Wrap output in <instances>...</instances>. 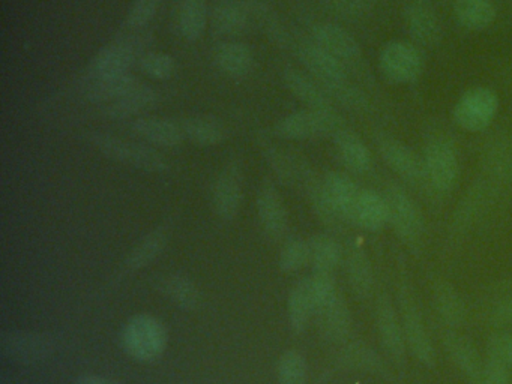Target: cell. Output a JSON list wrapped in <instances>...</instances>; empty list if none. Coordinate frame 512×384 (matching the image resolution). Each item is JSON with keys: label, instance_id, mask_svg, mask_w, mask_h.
Segmentation results:
<instances>
[{"label": "cell", "instance_id": "cell-1", "mask_svg": "<svg viewBox=\"0 0 512 384\" xmlns=\"http://www.w3.org/2000/svg\"><path fill=\"white\" fill-rule=\"evenodd\" d=\"M125 353L139 362L160 359L167 347V332L160 320L148 314L134 315L122 330Z\"/></svg>", "mask_w": 512, "mask_h": 384}, {"label": "cell", "instance_id": "cell-2", "mask_svg": "<svg viewBox=\"0 0 512 384\" xmlns=\"http://www.w3.org/2000/svg\"><path fill=\"white\" fill-rule=\"evenodd\" d=\"M424 164L428 185L434 192L446 194L457 185L460 162L454 144L445 135L428 138L424 149Z\"/></svg>", "mask_w": 512, "mask_h": 384}, {"label": "cell", "instance_id": "cell-3", "mask_svg": "<svg viewBox=\"0 0 512 384\" xmlns=\"http://www.w3.org/2000/svg\"><path fill=\"white\" fill-rule=\"evenodd\" d=\"M344 129V120L335 110L299 111L284 117L275 126V134L284 140H308V138L334 137Z\"/></svg>", "mask_w": 512, "mask_h": 384}, {"label": "cell", "instance_id": "cell-4", "mask_svg": "<svg viewBox=\"0 0 512 384\" xmlns=\"http://www.w3.org/2000/svg\"><path fill=\"white\" fill-rule=\"evenodd\" d=\"M385 198L389 207V224L406 245L418 246L424 236L425 222L416 201L397 183L388 185Z\"/></svg>", "mask_w": 512, "mask_h": 384}, {"label": "cell", "instance_id": "cell-5", "mask_svg": "<svg viewBox=\"0 0 512 384\" xmlns=\"http://www.w3.org/2000/svg\"><path fill=\"white\" fill-rule=\"evenodd\" d=\"M92 143L107 158L130 165L137 170L161 173L169 167L160 152L145 146V144L130 143V141L121 140V138L109 134L92 135Z\"/></svg>", "mask_w": 512, "mask_h": 384}, {"label": "cell", "instance_id": "cell-6", "mask_svg": "<svg viewBox=\"0 0 512 384\" xmlns=\"http://www.w3.org/2000/svg\"><path fill=\"white\" fill-rule=\"evenodd\" d=\"M499 111V98L488 87H473L458 99L454 108V120L461 129L481 132L493 123Z\"/></svg>", "mask_w": 512, "mask_h": 384}, {"label": "cell", "instance_id": "cell-7", "mask_svg": "<svg viewBox=\"0 0 512 384\" xmlns=\"http://www.w3.org/2000/svg\"><path fill=\"white\" fill-rule=\"evenodd\" d=\"M376 146L385 164L404 182L430 188L424 158H419L410 147L388 134H377Z\"/></svg>", "mask_w": 512, "mask_h": 384}, {"label": "cell", "instance_id": "cell-8", "mask_svg": "<svg viewBox=\"0 0 512 384\" xmlns=\"http://www.w3.org/2000/svg\"><path fill=\"white\" fill-rule=\"evenodd\" d=\"M379 68L383 77L391 83L407 84L418 80L424 62L416 45L406 41H392L380 53Z\"/></svg>", "mask_w": 512, "mask_h": 384}, {"label": "cell", "instance_id": "cell-9", "mask_svg": "<svg viewBox=\"0 0 512 384\" xmlns=\"http://www.w3.org/2000/svg\"><path fill=\"white\" fill-rule=\"evenodd\" d=\"M401 321H403L404 338H406L407 350L412 351L413 356L428 368L436 365V348L431 341L430 333L425 326L424 317L418 303L413 296L404 291L400 297Z\"/></svg>", "mask_w": 512, "mask_h": 384}, {"label": "cell", "instance_id": "cell-10", "mask_svg": "<svg viewBox=\"0 0 512 384\" xmlns=\"http://www.w3.org/2000/svg\"><path fill=\"white\" fill-rule=\"evenodd\" d=\"M376 326L382 347L395 363L401 365L406 359L407 344L404 338L403 321L397 308L386 294L377 299Z\"/></svg>", "mask_w": 512, "mask_h": 384}, {"label": "cell", "instance_id": "cell-11", "mask_svg": "<svg viewBox=\"0 0 512 384\" xmlns=\"http://www.w3.org/2000/svg\"><path fill=\"white\" fill-rule=\"evenodd\" d=\"M407 32L416 44L433 48L442 41V24L427 0H410L404 8Z\"/></svg>", "mask_w": 512, "mask_h": 384}, {"label": "cell", "instance_id": "cell-12", "mask_svg": "<svg viewBox=\"0 0 512 384\" xmlns=\"http://www.w3.org/2000/svg\"><path fill=\"white\" fill-rule=\"evenodd\" d=\"M323 192L341 222L355 224V210L362 189L355 180L340 171L326 174L322 182Z\"/></svg>", "mask_w": 512, "mask_h": 384}, {"label": "cell", "instance_id": "cell-13", "mask_svg": "<svg viewBox=\"0 0 512 384\" xmlns=\"http://www.w3.org/2000/svg\"><path fill=\"white\" fill-rule=\"evenodd\" d=\"M242 203V170L236 162H230L214 186L212 204L215 213L224 221H232L238 215Z\"/></svg>", "mask_w": 512, "mask_h": 384}, {"label": "cell", "instance_id": "cell-14", "mask_svg": "<svg viewBox=\"0 0 512 384\" xmlns=\"http://www.w3.org/2000/svg\"><path fill=\"white\" fill-rule=\"evenodd\" d=\"M314 44L337 57L344 65H355L361 60V45L338 24L320 23L313 27Z\"/></svg>", "mask_w": 512, "mask_h": 384}, {"label": "cell", "instance_id": "cell-15", "mask_svg": "<svg viewBox=\"0 0 512 384\" xmlns=\"http://www.w3.org/2000/svg\"><path fill=\"white\" fill-rule=\"evenodd\" d=\"M257 213L266 236L278 240L287 228V212L283 198L272 183L265 182L257 194Z\"/></svg>", "mask_w": 512, "mask_h": 384}, {"label": "cell", "instance_id": "cell-16", "mask_svg": "<svg viewBox=\"0 0 512 384\" xmlns=\"http://www.w3.org/2000/svg\"><path fill=\"white\" fill-rule=\"evenodd\" d=\"M443 345L449 357L458 369L472 381L473 384L482 383L484 374V360L479 356L478 350L470 339L454 330H448L443 335Z\"/></svg>", "mask_w": 512, "mask_h": 384}, {"label": "cell", "instance_id": "cell-17", "mask_svg": "<svg viewBox=\"0 0 512 384\" xmlns=\"http://www.w3.org/2000/svg\"><path fill=\"white\" fill-rule=\"evenodd\" d=\"M299 59L320 84L349 80L346 65L317 44L302 45Z\"/></svg>", "mask_w": 512, "mask_h": 384}, {"label": "cell", "instance_id": "cell-18", "mask_svg": "<svg viewBox=\"0 0 512 384\" xmlns=\"http://www.w3.org/2000/svg\"><path fill=\"white\" fill-rule=\"evenodd\" d=\"M136 60V45L130 41L119 42L103 48L92 59L88 68V78L113 77L128 74V69Z\"/></svg>", "mask_w": 512, "mask_h": 384}, {"label": "cell", "instance_id": "cell-19", "mask_svg": "<svg viewBox=\"0 0 512 384\" xmlns=\"http://www.w3.org/2000/svg\"><path fill=\"white\" fill-rule=\"evenodd\" d=\"M319 315L320 332L329 342L340 344L347 341L352 332V315L341 294L316 312Z\"/></svg>", "mask_w": 512, "mask_h": 384}, {"label": "cell", "instance_id": "cell-20", "mask_svg": "<svg viewBox=\"0 0 512 384\" xmlns=\"http://www.w3.org/2000/svg\"><path fill=\"white\" fill-rule=\"evenodd\" d=\"M2 350L19 362H37L49 356L53 344L49 338L37 333L11 332L2 338Z\"/></svg>", "mask_w": 512, "mask_h": 384}, {"label": "cell", "instance_id": "cell-21", "mask_svg": "<svg viewBox=\"0 0 512 384\" xmlns=\"http://www.w3.org/2000/svg\"><path fill=\"white\" fill-rule=\"evenodd\" d=\"M335 150L341 164L356 174H364L373 167V155L367 144L350 129H341L334 135Z\"/></svg>", "mask_w": 512, "mask_h": 384}, {"label": "cell", "instance_id": "cell-22", "mask_svg": "<svg viewBox=\"0 0 512 384\" xmlns=\"http://www.w3.org/2000/svg\"><path fill=\"white\" fill-rule=\"evenodd\" d=\"M284 81L290 92L308 105L313 110H334V102L329 98L319 81L311 78L310 75L298 71V69H287L284 72Z\"/></svg>", "mask_w": 512, "mask_h": 384}, {"label": "cell", "instance_id": "cell-23", "mask_svg": "<svg viewBox=\"0 0 512 384\" xmlns=\"http://www.w3.org/2000/svg\"><path fill=\"white\" fill-rule=\"evenodd\" d=\"M134 134L160 147H176L184 141V129L176 122L155 117H142L131 125Z\"/></svg>", "mask_w": 512, "mask_h": 384}, {"label": "cell", "instance_id": "cell-24", "mask_svg": "<svg viewBox=\"0 0 512 384\" xmlns=\"http://www.w3.org/2000/svg\"><path fill=\"white\" fill-rule=\"evenodd\" d=\"M355 224L373 233L389 224V207L385 195L374 189H362L356 204Z\"/></svg>", "mask_w": 512, "mask_h": 384}, {"label": "cell", "instance_id": "cell-25", "mask_svg": "<svg viewBox=\"0 0 512 384\" xmlns=\"http://www.w3.org/2000/svg\"><path fill=\"white\" fill-rule=\"evenodd\" d=\"M433 302L437 314L449 327L461 326L466 321L467 309L463 297L448 281L434 282Z\"/></svg>", "mask_w": 512, "mask_h": 384}, {"label": "cell", "instance_id": "cell-26", "mask_svg": "<svg viewBox=\"0 0 512 384\" xmlns=\"http://www.w3.org/2000/svg\"><path fill=\"white\" fill-rule=\"evenodd\" d=\"M139 84L137 78L131 74L88 78L85 84V96L91 102H115Z\"/></svg>", "mask_w": 512, "mask_h": 384}, {"label": "cell", "instance_id": "cell-27", "mask_svg": "<svg viewBox=\"0 0 512 384\" xmlns=\"http://www.w3.org/2000/svg\"><path fill=\"white\" fill-rule=\"evenodd\" d=\"M347 279L356 296L368 299L374 290V272L370 258L364 249L353 246L347 252L346 258Z\"/></svg>", "mask_w": 512, "mask_h": 384}, {"label": "cell", "instance_id": "cell-28", "mask_svg": "<svg viewBox=\"0 0 512 384\" xmlns=\"http://www.w3.org/2000/svg\"><path fill=\"white\" fill-rule=\"evenodd\" d=\"M454 14L464 29L478 32L493 24L497 11L493 0H455Z\"/></svg>", "mask_w": 512, "mask_h": 384}, {"label": "cell", "instance_id": "cell-29", "mask_svg": "<svg viewBox=\"0 0 512 384\" xmlns=\"http://www.w3.org/2000/svg\"><path fill=\"white\" fill-rule=\"evenodd\" d=\"M314 314H316V302L311 290V281L310 278H305L293 287L289 296L290 326L296 333H302L307 329Z\"/></svg>", "mask_w": 512, "mask_h": 384}, {"label": "cell", "instance_id": "cell-30", "mask_svg": "<svg viewBox=\"0 0 512 384\" xmlns=\"http://www.w3.org/2000/svg\"><path fill=\"white\" fill-rule=\"evenodd\" d=\"M212 26L218 35H238L248 26V9L238 0H220L212 14Z\"/></svg>", "mask_w": 512, "mask_h": 384}, {"label": "cell", "instance_id": "cell-31", "mask_svg": "<svg viewBox=\"0 0 512 384\" xmlns=\"http://www.w3.org/2000/svg\"><path fill=\"white\" fill-rule=\"evenodd\" d=\"M158 101V93L152 87L139 84L127 95L119 98L118 101L112 102L106 108V114L112 119H128V117L136 116L142 111L151 108Z\"/></svg>", "mask_w": 512, "mask_h": 384}, {"label": "cell", "instance_id": "cell-32", "mask_svg": "<svg viewBox=\"0 0 512 384\" xmlns=\"http://www.w3.org/2000/svg\"><path fill=\"white\" fill-rule=\"evenodd\" d=\"M185 138L197 146H215L226 138V128L217 117L194 116L182 122Z\"/></svg>", "mask_w": 512, "mask_h": 384}, {"label": "cell", "instance_id": "cell-33", "mask_svg": "<svg viewBox=\"0 0 512 384\" xmlns=\"http://www.w3.org/2000/svg\"><path fill=\"white\" fill-rule=\"evenodd\" d=\"M215 60L221 71L230 77H244L253 66V53L241 42H226L218 47Z\"/></svg>", "mask_w": 512, "mask_h": 384}, {"label": "cell", "instance_id": "cell-34", "mask_svg": "<svg viewBox=\"0 0 512 384\" xmlns=\"http://www.w3.org/2000/svg\"><path fill=\"white\" fill-rule=\"evenodd\" d=\"M310 243V263L316 272L332 273L343 258L340 243L328 234H316L308 240Z\"/></svg>", "mask_w": 512, "mask_h": 384}, {"label": "cell", "instance_id": "cell-35", "mask_svg": "<svg viewBox=\"0 0 512 384\" xmlns=\"http://www.w3.org/2000/svg\"><path fill=\"white\" fill-rule=\"evenodd\" d=\"M208 21L206 0H184L179 11V32L187 41H197Z\"/></svg>", "mask_w": 512, "mask_h": 384}, {"label": "cell", "instance_id": "cell-36", "mask_svg": "<svg viewBox=\"0 0 512 384\" xmlns=\"http://www.w3.org/2000/svg\"><path fill=\"white\" fill-rule=\"evenodd\" d=\"M341 365L365 372H382L385 369L379 354L364 342H353L344 348L340 356Z\"/></svg>", "mask_w": 512, "mask_h": 384}, {"label": "cell", "instance_id": "cell-37", "mask_svg": "<svg viewBox=\"0 0 512 384\" xmlns=\"http://www.w3.org/2000/svg\"><path fill=\"white\" fill-rule=\"evenodd\" d=\"M166 242L167 234L163 228L151 231L148 236L140 240L139 245L128 255L127 266L130 269H142V267L148 266L163 251Z\"/></svg>", "mask_w": 512, "mask_h": 384}, {"label": "cell", "instance_id": "cell-38", "mask_svg": "<svg viewBox=\"0 0 512 384\" xmlns=\"http://www.w3.org/2000/svg\"><path fill=\"white\" fill-rule=\"evenodd\" d=\"M161 291L169 297L170 302L176 303L179 308L194 309L199 303V290L185 276H167L161 282Z\"/></svg>", "mask_w": 512, "mask_h": 384}, {"label": "cell", "instance_id": "cell-39", "mask_svg": "<svg viewBox=\"0 0 512 384\" xmlns=\"http://www.w3.org/2000/svg\"><path fill=\"white\" fill-rule=\"evenodd\" d=\"M328 93L332 102H337L341 107L352 111H365L368 107V99L361 89L350 83L349 80L335 81V83L320 84Z\"/></svg>", "mask_w": 512, "mask_h": 384}, {"label": "cell", "instance_id": "cell-40", "mask_svg": "<svg viewBox=\"0 0 512 384\" xmlns=\"http://www.w3.org/2000/svg\"><path fill=\"white\" fill-rule=\"evenodd\" d=\"M277 372L280 384H305L308 377L307 360L299 351H286L278 362Z\"/></svg>", "mask_w": 512, "mask_h": 384}, {"label": "cell", "instance_id": "cell-41", "mask_svg": "<svg viewBox=\"0 0 512 384\" xmlns=\"http://www.w3.org/2000/svg\"><path fill=\"white\" fill-rule=\"evenodd\" d=\"M310 263V243L304 239H292L284 245L280 254V267L284 272H296Z\"/></svg>", "mask_w": 512, "mask_h": 384}, {"label": "cell", "instance_id": "cell-42", "mask_svg": "<svg viewBox=\"0 0 512 384\" xmlns=\"http://www.w3.org/2000/svg\"><path fill=\"white\" fill-rule=\"evenodd\" d=\"M175 60L164 53H148L140 60V69L155 80H167L175 72Z\"/></svg>", "mask_w": 512, "mask_h": 384}, {"label": "cell", "instance_id": "cell-43", "mask_svg": "<svg viewBox=\"0 0 512 384\" xmlns=\"http://www.w3.org/2000/svg\"><path fill=\"white\" fill-rule=\"evenodd\" d=\"M329 8L344 20H362L373 12L376 0H328Z\"/></svg>", "mask_w": 512, "mask_h": 384}, {"label": "cell", "instance_id": "cell-44", "mask_svg": "<svg viewBox=\"0 0 512 384\" xmlns=\"http://www.w3.org/2000/svg\"><path fill=\"white\" fill-rule=\"evenodd\" d=\"M310 281L314 302H316V312L340 294L332 273L316 272L311 276Z\"/></svg>", "mask_w": 512, "mask_h": 384}, {"label": "cell", "instance_id": "cell-45", "mask_svg": "<svg viewBox=\"0 0 512 384\" xmlns=\"http://www.w3.org/2000/svg\"><path fill=\"white\" fill-rule=\"evenodd\" d=\"M161 0H134L127 15L128 26L140 29L151 23L160 8Z\"/></svg>", "mask_w": 512, "mask_h": 384}, {"label": "cell", "instance_id": "cell-46", "mask_svg": "<svg viewBox=\"0 0 512 384\" xmlns=\"http://www.w3.org/2000/svg\"><path fill=\"white\" fill-rule=\"evenodd\" d=\"M487 356L499 360L503 365L512 368V335L496 333L487 342Z\"/></svg>", "mask_w": 512, "mask_h": 384}, {"label": "cell", "instance_id": "cell-47", "mask_svg": "<svg viewBox=\"0 0 512 384\" xmlns=\"http://www.w3.org/2000/svg\"><path fill=\"white\" fill-rule=\"evenodd\" d=\"M481 384H511V368L493 357L487 356Z\"/></svg>", "mask_w": 512, "mask_h": 384}, {"label": "cell", "instance_id": "cell-48", "mask_svg": "<svg viewBox=\"0 0 512 384\" xmlns=\"http://www.w3.org/2000/svg\"><path fill=\"white\" fill-rule=\"evenodd\" d=\"M491 321L496 326H512V297L502 300L491 312Z\"/></svg>", "mask_w": 512, "mask_h": 384}, {"label": "cell", "instance_id": "cell-49", "mask_svg": "<svg viewBox=\"0 0 512 384\" xmlns=\"http://www.w3.org/2000/svg\"><path fill=\"white\" fill-rule=\"evenodd\" d=\"M76 384H113L107 378L98 377V375H88V377L80 378Z\"/></svg>", "mask_w": 512, "mask_h": 384}]
</instances>
